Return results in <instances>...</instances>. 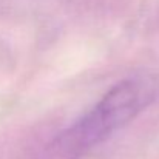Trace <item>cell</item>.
I'll return each instance as SVG.
<instances>
[{
    "label": "cell",
    "instance_id": "1",
    "mask_svg": "<svg viewBox=\"0 0 159 159\" xmlns=\"http://www.w3.org/2000/svg\"><path fill=\"white\" fill-rule=\"evenodd\" d=\"M156 94L158 85L152 77H127L117 82L90 111L56 134L42 148L39 159H82L153 104Z\"/></svg>",
    "mask_w": 159,
    "mask_h": 159
}]
</instances>
